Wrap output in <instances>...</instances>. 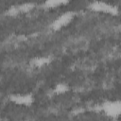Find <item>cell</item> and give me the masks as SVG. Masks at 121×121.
I'll list each match as a JSON object with an SVG mask.
<instances>
[{
    "instance_id": "obj_1",
    "label": "cell",
    "mask_w": 121,
    "mask_h": 121,
    "mask_svg": "<svg viewBox=\"0 0 121 121\" xmlns=\"http://www.w3.org/2000/svg\"><path fill=\"white\" fill-rule=\"evenodd\" d=\"M98 107L99 112H102L109 118L115 119L121 116V99H108Z\"/></svg>"
},
{
    "instance_id": "obj_2",
    "label": "cell",
    "mask_w": 121,
    "mask_h": 121,
    "mask_svg": "<svg viewBox=\"0 0 121 121\" xmlns=\"http://www.w3.org/2000/svg\"><path fill=\"white\" fill-rule=\"evenodd\" d=\"M88 8L93 11L103 12L112 16H116L120 12L118 6L114 4H111L109 2H104V1H93L89 4Z\"/></svg>"
},
{
    "instance_id": "obj_3",
    "label": "cell",
    "mask_w": 121,
    "mask_h": 121,
    "mask_svg": "<svg viewBox=\"0 0 121 121\" xmlns=\"http://www.w3.org/2000/svg\"><path fill=\"white\" fill-rule=\"evenodd\" d=\"M75 15H76L75 12L72 10H68V11L61 13L60 15H59L56 19L52 21V23L50 24V28L55 31L61 29L62 27L66 26L73 21V19L75 18Z\"/></svg>"
},
{
    "instance_id": "obj_4",
    "label": "cell",
    "mask_w": 121,
    "mask_h": 121,
    "mask_svg": "<svg viewBox=\"0 0 121 121\" xmlns=\"http://www.w3.org/2000/svg\"><path fill=\"white\" fill-rule=\"evenodd\" d=\"M9 99L12 103L19 106H24V107H30L35 101V97L31 93L12 94L9 96Z\"/></svg>"
},
{
    "instance_id": "obj_5",
    "label": "cell",
    "mask_w": 121,
    "mask_h": 121,
    "mask_svg": "<svg viewBox=\"0 0 121 121\" xmlns=\"http://www.w3.org/2000/svg\"><path fill=\"white\" fill-rule=\"evenodd\" d=\"M52 61V58L50 56H39L36 58H33L29 64L34 68H43L45 65H48Z\"/></svg>"
},
{
    "instance_id": "obj_6",
    "label": "cell",
    "mask_w": 121,
    "mask_h": 121,
    "mask_svg": "<svg viewBox=\"0 0 121 121\" xmlns=\"http://www.w3.org/2000/svg\"><path fill=\"white\" fill-rule=\"evenodd\" d=\"M69 90H70V87L66 82H58L55 84L53 88V93L56 95H63V94H66Z\"/></svg>"
},
{
    "instance_id": "obj_7",
    "label": "cell",
    "mask_w": 121,
    "mask_h": 121,
    "mask_svg": "<svg viewBox=\"0 0 121 121\" xmlns=\"http://www.w3.org/2000/svg\"><path fill=\"white\" fill-rule=\"evenodd\" d=\"M68 1H65V0H47V1H44L43 6L46 9H54V8H58L59 6H61V5H65L67 4Z\"/></svg>"
},
{
    "instance_id": "obj_8",
    "label": "cell",
    "mask_w": 121,
    "mask_h": 121,
    "mask_svg": "<svg viewBox=\"0 0 121 121\" xmlns=\"http://www.w3.org/2000/svg\"><path fill=\"white\" fill-rule=\"evenodd\" d=\"M34 6H35V4H34V3L26 2V3H23V4L19 5V8H20L21 12H27V11L31 10V9L34 8Z\"/></svg>"
},
{
    "instance_id": "obj_9",
    "label": "cell",
    "mask_w": 121,
    "mask_h": 121,
    "mask_svg": "<svg viewBox=\"0 0 121 121\" xmlns=\"http://www.w3.org/2000/svg\"><path fill=\"white\" fill-rule=\"evenodd\" d=\"M19 13H21L19 5H17V6H11V7L7 10V14H8L9 16H15V15H18Z\"/></svg>"
},
{
    "instance_id": "obj_10",
    "label": "cell",
    "mask_w": 121,
    "mask_h": 121,
    "mask_svg": "<svg viewBox=\"0 0 121 121\" xmlns=\"http://www.w3.org/2000/svg\"><path fill=\"white\" fill-rule=\"evenodd\" d=\"M118 27H119V30H120V32H121V24L119 25V26H118Z\"/></svg>"
}]
</instances>
